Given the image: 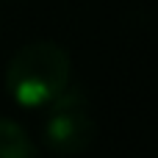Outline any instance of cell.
<instances>
[{
	"label": "cell",
	"instance_id": "6da1fadb",
	"mask_svg": "<svg viewBox=\"0 0 158 158\" xmlns=\"http://www.w3.org/2000/svg\"><path fill=\"white\" fill-rule=\"evenodd\" d=\"M72 75L69 53L56 42H31L19 47L6 67V89L22 108L53 103Z\"/></svg>",
	"mask_w": 158,
	"mask_h": 158
},
{
	"label": "cell",
	"instance_id": "7a4b0ae2",
	"mask_svg": "<svg viewBox=\"0 0 158 158\" xmlns=\"http://www.w3.org/2000/svg\"><path fill=\"white\" fill-rule=\"evenodd\" d=\"M97 136V122L83 92H61L53 103H47L44 119V144L56 156H78L92 147Z\"/></svg>",
	"mask_w": 158,
	"mask_h": 158
},
{
	"label": "cell",
	"instance_id": "3957f363",
	"mask_svg": "<svg viewBox=\"0 0 158 158\" xmlns=\"http://www.w3.org/2000/svg\"><path fill=\"white\" fill-rule=\"evenodd\" d=\"M33 142L14 119H0V158H33Z\"/></svg>",
	"mask_w": 158,
	"mask_h": 158
}]
</instances>
